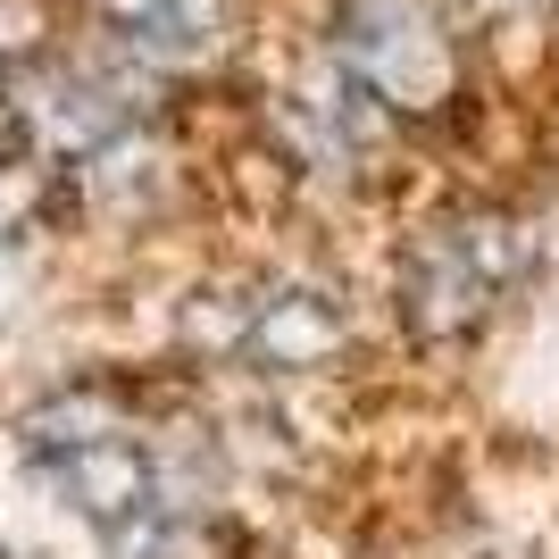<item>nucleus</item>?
<instances>
[{
	"mask_svg": "<svg viewBox=\"0 0 559 559\" xmlns=\"http://www.w3.org/2000/svg\"><path fill=\"white\" fill-rule=\"evenodd\" d=\"M17 126H25V151H43V159H93L109 134L142 126V100L109 68L50 59V68L17 75Z\"/></svg>",
	"mask_w": 559,
	"mask_h": 559,
	"instance_id": "20e7f679",
	"label": "nucleus"
},
{
	"mask_svg": "<svg viewBox=\"0 0 559 559\" xmlns=\"http://www.w3.org/2000/svg\"><path fill=\"white\" fill-rule=\"evenodd\" d=\"M43 217H50V159L43 151H0V251H17Z\"/></svg>",
	"mask_w": 559,
	"mask_h": 559,
	"instance_id": "9b49d317",
	"label": "nucleus"
},
{
	"mask_svg": "<svg viewBox=\"0 0 559 559\" xmlns=\"http://www.w3.org/2000/svg\"><path fill=\"white\" fill-rule=\"evenodd\" d=\"M234 9H242V0H100L117 50H126L134 68H159V75L210 68L217 50L234 43Z\"/></svg>",
	"mask_w": 559,
	"mask_h": 559,
	"instance_id": "0eeeda50",
	"label": "nucleus"
},
{
	"mask_svg": "<svg viewBox=\"0 0 559 559\" xmlns=\"http://www.w3.org/2000/svg\"><path fill=\"white\" fill-rule=\"evenodd\" d=\"M17 293H25V267H17V251H0V326H9V309H17Z\"/></svg>",
	"mask_w": 559,
	"mask_h": 559,
	"instance_id": "ddd939ff",
	"label": "nucleus"
},
{
	"mask_svg": "<svg viewBox=\"0 0 559 559\" xmlns=\"http://www.w3.org/2000/svg\"><path fill=\"white\" fill-rule=\"evenodd\" d=\"M34 467H43V485L75 518H93L100 535H126V526H142V518L159 510V451L134 443V426L126 435H93V443H75V451H50Z\"/></svg>",
	"mask_w": 559,
	"mask_h": 559,
	"instance_id": "423d86ee",
	"label": "nucleus"
},
{
	"mask_svg": "<svg viewBox=\"0 0 559 559\" xmlns=\"http://www.w3.org/2000/svg\"><path fill=\"white\" fill-rule=\"evenodd\" d=\"M492 9H526V0H492Z\"/></svg>",
	"mask_w": 559,
	"mask_h": 559,
	"instance_id": "4468645a",
	"label": "nucleus"
},
{
	"mask_svg": "<svg viewBox=\"0 0 559 559\" xmlns=\"http://www.w3.org/2000/svg\"><path fill=\"white\" fill-rule=\"evenodd\" d=\"M384 126H393V109H384L376 93H359L334 59L276 100V134H284V151H293L309 176H359V159L384 142Z\"/></svg>",
	"mask_w": 559,
	"mask_h": 559,
	"instance_id": "39448f33",
	"label": "nucleus"
},
{
	"mask_svg": "<svg viewBox=\"0 0 559 559\" xmlns=\"http://www.w3.org/2000/svg\"><path fill=\"white\" fill-rule=\"evenodd\" d=\"M117 559H234L226 535H217L201 510H151L142 526H126V535H109Z\"/></svg>",
	"mask_w": 559,
	"mask_h": 559,
	"instance_id": "9d476101",
	"label": "nucleus"
},
{
	"mask_svg": "<svg viewBox=\"0 0 559 559\" xmlns=\"http://www.w3.org/2000/svg\"><path fill=\"white\" fill-rule=\"evenodd\" d=\"M84 167V192H93L109 217H142L151 201H159L167 185H176V159H167V142L151 134V126H126V134H109Z\"/></svg>",
	"mask_w": 559,
	"mask_h": 559,
	"instance_id": "6e6552de",
	"label": "nucleus"
},
{
	"mask_svg": "<svg viewBox=\"0 0 559 559\" xmlns=\"http://www.w3.org/2000/svg\"><path fill=\"white\" fill-rule=\"evenodd\" d=\"M518 242L510 217H451L409 251V276H401V318L418 343H467L492 309L510 301L518 284Z\"/></svg>",
	"mask_w": 559,
	"mask_h": 559,
	"instance_id": "f257e3e1",
	"label": "nucleus"
},
{
	"mask_svg": "<svg viewBox=\"0 0 559 559\" xmlns=\"http://www.w3.org/2000/svg\"><path fill=\"white\" fill-rule=\"evenodd\" d=\"M334 68L393 117H435L460 93V43L418 0H350L334 17Z\"/></svg>",
	"mask_w": 559,
	"mask_h": 559,
	"instance_id": "f03ea898",
	"label": "nucleus"
},
{
	"mask_svg": "<svg viewBox=\"0 0 559 559\" xmlns=\"http://www.w3.org/2000/svg\"><path fill=\"white\" fill-rule=\"evenodd\" d=\"M350 350V309L318 276H276L251 293H217L210 359H251L259 376H318Z\"/></svg>",
	"mask_w": 559,
	"mask_h": 559,
	"instance_id": "7ed1b4c3",
	"label": "nucleus"
},
{
	"mask_svg": "<svg viewBox=\"0 0 559 559\" xmlns=\"http://www.w3.org/2000/svg\"><path fill=\"white\" fill-rule=\"evenodd\" d=\"M93 435H126V393H109V384H59V393L34 401L25 426H17L25 460L75 451V443H93Z\"/></svg>",
	"mask_w": 559,
	"mask_h": 559,
	"instance_id": "1a4fd4ad",
	"label": "nucleus"
},
{
	"mask_svg": "<svg viewBox=\"0 0 559 559\" xmlns=\"http://www.w3.org/2000/svg\"><path fill=\"white\" fill-rule=\"evenodd\" d=\"M0 151H25V126H17V75L0 68Z\"/></svg>",
	"mask_w": 559,
	"mask_h": 559,
	"instance_id": "f8f14e48",
	"label": "nucleus"
}]
</instances>
